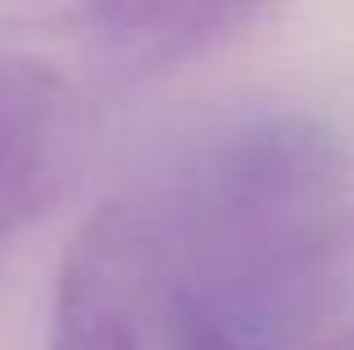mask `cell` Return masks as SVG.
Wrapping results in <instances>:
<instances>
[{"label":"cell","instance_id":"1","mask_svg":"<svg viewBox=\"0 0 354 350\" xmlns=\"http://www.w3.org/2000/svg\"><path fill=\"white\" fill-rule=\"evenodd\" d=\"M269 0H0V32L68 36L121 68H175L247 27Z\"/></svg>","mask_w":354,"mask_h":350},{"label":"cell","instance_id":"2","mask_svg":"<svg viewBox=\"0 0 354 350\" xmlns=\"http://www.w3.org/2000/svg\"><path fill=\"white\" fill-rule=\"evenodd\" d=\"M86 158L77 90L32 54L0 41V238L54 207Z\"/></svg>","mask_w":354,"mask_h":350},{"label":"cell","instance_id":"3","mask_svg":"<svg viewBox=\"0 0 354 350\" xmlns=\"http://www.w3.org/2000/svg\"><path fill=\"white\" fill-rule=\"evenodd\" d=\"M337 350H354V333H350V337H346V342H341Z\"/></svg>","mask_w":354,"mask_h":350}]
</instances>
